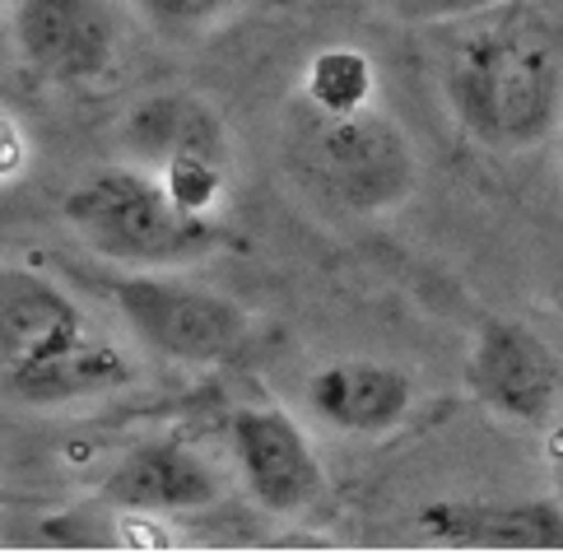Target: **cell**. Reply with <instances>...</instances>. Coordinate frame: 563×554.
I'll list each match as a JSON object with an SVG mask.
<instances>
[{"label":"cell","instance_id":"6da1fadb","mask_svg":"<svg viewBox=\"0 0 563 554\" xmlns=\"http://www.w3.org/2000/svg\"><path fill=\"white\" fill-rule=\"evenodd\" d=\"M442 93L479 145L531 149L559 122L563 43L536 10L494 5L461 19L442 52Z\"/></svg>","mask_w":563,"mask_h":554},{"label":"cell","instance_id":"7a4b0ae2","mask_svg":"<svg viewBox=\"0 0 563 554\" xmlns=\"http://www.w3.org/2000/svg\"><path fill=\"white\" fill-rule=\"evenodd\" d=\"M285 158L308 191L354 214L391 210L415 191L410 135L377 108L331 117L303 103L289 126Z\"/></svg>","mask_w":563,"mask_h":554},{"label":"cell","instance_id":"3957f363","mask_svg":"<svg viewBox=\"0 0 563 554\" xmlns=\"http://www.w3.org/2000/svg\"><path fill=\"white\" fill-rule=\"evenodd\" d=\"M66 224L103 262L122 266H173L210 252L219 220L183 210L154 168H98L66 196Z\"/></svg>","mask_w":563,"mask_h":554},{"label":"cell","instance_id":"277c9868","mask_svg":"<svg viewBox=\"0 0 563 554\" xmlns=\"http://www.w3.org/2000/svg\"><path fill=\"white\" fill-rule=\"evenodd\" d=\"M112 299L126 326L173 364H224L247 341V312L229 293L177 275H117Z\"/></svg>","mask_w":563,"mask_h":554},{"label":"cell","instance_id":"5b68a950","mask_svg":"<svg viewBox=\"0 0 563 554\" xmlns=\"http://www.w3.org/2000/svg\"><path fill=\"white\" fill-rule=\"evenodd\" d=\"M14 43L56 85H89L117 62V19L108 0H10Z\"/></svg>","mask_w":563,"mask_h":554},{"label":"cell","instance_id":"8992f818","mask_svg":"<svg viewBox=\"0 0 563 554\" xmlns=\"http://www.w3.org/2000/svg\"><path fill=\"white\" fill-rule=\"evenodd\" d=\"M471 391L521 424H545L563 396V364L527 322H485L471 350Z\"/></svg>","mask_w":563,"mask_h":554},{"label":"cell","instance_id":"52a82bcc","mask_svg":"<svg viewBox=\"0 0 563 554\" xmlns=\"http://www.w3.org/2000/svg\"><path fill=\"white\" fill-rule=\"evenodd\" d=\"M229 447L252 499L271 512H285V518L303 512L327 489V470H321L308 433L285 410H271V406L238 410L229 424Z\"/></svg>","mask_w":563,"mask_h":554},{"label":"cell","instance_id":"ba28073f","mask_svg":"<svg viewBox=\"0 0 563 554\" xmlns=\"http://www.w3.org/2000/svg\"><path fill=\"white\" fill-rule=\"evenodd\" d=\"M93 335L85 312L47 275L5 266L0 270V368H29L47 354Z\"/></svg>","mask_w":563,"mask_h":554},{"label":"cell","instance_id":"9c48e42d","mask_svg":"<svg viewBox=\"0 0 563 554\" xmlns=\"http://www.w3.org/2000/svg\"><path fill=\"white\" fill-rule=\"evenodd\" d=\"M415 383L377 359H335L308 378V410L340 433H387L410 414Z\"/></svg>","mask_w":563,"mask_h":554},{"label":"cell","instance_id":"30bf717a","mask_svg":"<svg viewBox=\"0 0 563 554\" xmlns=\"http://www.w3.org/2000/svg\"><path fill=\"white\" fill-rule=\"evenodd\" d=\"M103 499L140 512H191L219 499V475L183 443H140L108 470Z\"/></svg>","mask_w":563,"mask_h":554},{"label":"cell","instance_id":"8fae6325","mask_svg":"<svg viewBox=\"0 0 563 554\" xmlns=\"http://www.w3.org/2000/svg\"><path fill=\"white\" fill-rule=\"evenodd\" d=\"M419 527L452 545L563 550L559 503H433L419 512Z\"/></svg>","mask_w":563,"mask_h":554},{"label":"cell","instance_id":"7c38bea8","mask_svg":"<svg viewBox=\"0 0 563 554\" xmlns=\"http://www.w3.org/2000/svg\"><path fill=\"white\" fill-rule=\"evenodd\" d=\"M126 149L164 168L173 158H214L229 164V131L206 98L196 93H158L126 117Z\"/></svg>","mask_w":563,"mask_h":554},{"label":"cell","instance_id":"4fadbf2b","mask_svg":"<svg viewBox=\"0 0 563 554\" xmlns=\"http://www.w3.org/2000/svg\"><path fill=\"white\" fill-rule=\"evenodd\" d=\"M131 378H135L131 359L93 331L85 341L47 354V359L5 373V391L24 406H66V401H85V396H98V391H117Z\"/></svg>","mask_w":563,"mask_h":554},{"label":"cell","instance_id":"5bb4252c","mask_svg":"<svg viewBox=\"0 0 563 554\" xmlns=\"http://www.w3.org/2000/svg\"><path fill=\"white\" fill-rule=\"evenodd\" d=\"M373 89H377V70L368 56L354 47L317 52L303 75V103H312L317 112H331V117L373 108Z\"/></svg>","mask_w":563,"mask_h":554},{"label":"cell","instance_id":"9a60e30c","mask_svg":"<svg viewBox=\"0 0 563 554\" xmlns=\"http://www.w3.org/2000/svg\"><path fill=\"white\" fill-rule=\"evenodd\" d=\"M131 5L154 33L173 37V43H191V37H206L219 24H229L247 0H131Z\"/></svg>","mask_w":563,"mask_h":554},{"label":"cell","instance_id":"2e32d148","mask_svg":"<svg viewBox=\"0 0 563 554\" xmlns=\"http://www.w3.org/2000/svg\"><path fill=\"white\" fill-rule=\"evenodd\" d=\"M154 173L164 177L173 201L200 214V220H214V210L229 191V164H214V158H173V164L154 168Z\"/></svg>","mask_w":563,"mask_h":554},{"label":"cell","instance_id":"e0dca14e","mask_svg":"<svg viewBox=\"0 0 563 554\" xmlns=\"http://www.w3.org/2000/svg\"><path fill=\"white\" fill-rule=\"evenodd\" d=\"M494 5H508V0H400V14L406 19H475V14H485Z\"/></svg>","mask_w":563,"mask_h":554},{"label":"cell","instance_id":"ac0fdd59","mask_svg":"<svg viewBox=\"0 0 563 554\" xmlns=\"http://www.w3.org/2000/svg\"><path fill=\"white\" fill-rule=\"evenodd\" d=\"M24 164H29V141H24V131H19L14 117L5 112L0 117V177L14 182V177L24 173Z\"/></svg>","mask_w":563,"mask_h":554}]
</instances>
